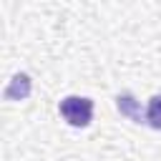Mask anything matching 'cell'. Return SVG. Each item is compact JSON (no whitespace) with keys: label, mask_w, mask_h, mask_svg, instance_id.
Returning a JSON list of instances; mask_svg holds the SVG:
<instances>
[{"label":"cell","mask_w":161,"mask_h":161,"mask_svg":"<svg viewBox=\"0 0 161 161\" xmlns=\"http://www.w3.org/2000/svg\"><path fill=\"white\" fill-rule=\"evenodd\" d=\"M58 111H60V116L65 118L68 126L86 128L93 118V101L86 98V96H65L58 103Z\"/></svg>","instance_id":"6da1fadb"},{"label":"cell","mask_w":161,"mask_h":161,"mask_svg":"<svg viewBox=\"0 0 161 161\" xmlns=\"http://www.w3.org/2000/svg\"><path fill=\"white\" fill-rule=\"evenodd\" d=\"M143 118H146V123H148L151 128L161 131V96H153V98L148 101V106H146V113H143Z\"/></svg>","instance_id":"7a4b0ae2"}]
</instances>
